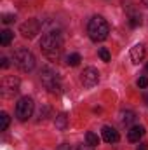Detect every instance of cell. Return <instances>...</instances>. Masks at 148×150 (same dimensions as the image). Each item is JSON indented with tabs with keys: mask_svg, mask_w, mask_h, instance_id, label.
Instances as JSON below:
<instances>
[{
	"mask_svg": "<svg viewBox=\"0 0 148 150\" xmlns=\"http://www.w3.org/2000/svg\"><path fill=\"white\" fill-rule=\"evenodd\" d=\"M40 49L49 59H58L63 51V38L58 32H47L42 35Z\"/></svg>",
	"mask_w": 148,
	"mask_h": 150,
	"instance_id": "6da1fadb",
	"label": "cell"
},
{
	"mask_svg": "<svg viewBox=\"0 0 148 150\" xmlns=\"http://www.w3.org/2000/svg\"><path fill=\"white\" fill-rule=\"evenodd\" d=\"M87 33H89L91 40H94V42H103L105 38L108 37V33H110V25L106 23L105 18L94 16V18L89 21V25H87Z\"/></svg>",
	"mask_w": 148,
	"mask_h": 150,
	"instance_id": "7a4b0ae2",
	"label": "cell"
},
{
	"mask_svg": "<svg viewBox=\"0 0 148 150\" xmlns=\"http://www.w3.org/2000/svg\"><path fill=\"white\" fill-rule=\"evenodd\" d=\"M12 59H14V65H16L19 70H23V72H32V70L35 68V56H33L28 49H25V47L14 51Z\"/></svg>",
	"mask_w": 148,
	"mask_h": 150,
	"instance_id": "3957f363",
	"label": "cell"
},
{
	"mask_svg": "<svg viewBox=\"0 0 148 150\" xmlns=\"http://www.w3.org/2000/svg\"><path fill=\"white\" fill-rule=\"evenodd\" d=\"M40 82L45 89H49L51 93H61V86H59V77L54 70L51 68H44L40 74Z\"/></svg>",
	"mask_w": 148,
	"mask_h": 150,
	"instance_id": "277c9868",
	"label": "cell"
},
{
	"mask_svg": "<svg viewBox=\"0 0 148 150\" xmlns=\"http://www.w3.org/2000/svg\"><path fill=\"white\" fill-rule=\"evenodd\" d=\"M33 110H35V103L32 98L25 96L21 98L18 103H16V117L19 120H28L32 115H33Z\"/></svg>",
	"mask_w": 148,
	"mask_h": 150,
	"instance_id": "5b68a950",
	"label": "cell"
},
{
	"mask_svg": "<svg viewBox=\"0 0 148 150\" xmlns=\"http://www.w3.org/2000/svg\"><path fill=\"white\" fill-rule=\"evenodd\" d=\"M19 91V79L16 77H5L2 80V86H0V93L4 98H12L14 94H18Z\"/></svg>",
	"mask_w": 148,
	"mask_h": 150,
	"instance_id": "8992f818",
	"label": "cell"
},
{
	"mask_svg": "<svg viewBox=\"0 0 148 150\" xmlns=\"http://www.w3.org/2000/svg\"><path fill=\"white\" fill-rule=\"evenodd\" d=\"M80 75H82V77H80V82H82V86L87 87V89L94 87V86L99 82V72H98L94 67H87V68H84V72H82Z\"/></svg>",
	"mask_w": 148,
	"mask_h": 150,
	"instance_id": "52a82bcc",
	"label": "cell"
},
{
	"mask_svg": "<svg viewBox=\"0 0 148 150\" xmlns=\"http://www.w3.org/2000/svg\"><path fill=\"white\" fill-rule=\"evenodd\" d=\"M40 28H42V23L38 21V19H28V21H25L23 25H21V35L25 38H33L37 33H40Z\"/></svg>",
	"mask_w": 148,
	"mask_h": 150,
	"instance_id": "ba28073f",
	"label": "cell"
},
{
	"mask_svg": "<svg viewBox=\"0 0 148 150\" xmlns=\"http://www.w3.org/2000/svg\"><path fill=\"white\" fill-rule=\"evenodd\" d=\"M145 59V47L141 44H136L134 47H131V61L134 65H140Z\"/></svg>",
	"mask_w": 148,
	"mask_h": 150,
	"instance_id": "9c48e42d",
	"label": "cell"
},
{
	"mask_svg": "<svg viewBox=\"0 0 148 150\" xmlns=\"http://www.w3.org/2000/svg\"><path fill=\"white\" fill-rule=\"evenodd\" d=\"M101 136H103V140L106 142V143H117L118 142V133L113 129V127H110V126H105L103 129H101Z\"/></svg>",
	"mask_w": 148,
	"mask_h": 150,
	"instance_id": "30bf717a",
	"label": "cell"
},
{
	"mask_svg": "<svg viewBox=\"0 0 148 150\" xmlns=\"http://www.w3.org/2000/svg\"><path fill=\"white\" fill-rule=\"evenodd\" d=\"M143 134H145V127L143 126H132L127 131V140L132 142V143H136V142H140L143 138Z\"/></svg>",
	"mask_w": 148,
	"mask_h": 150,
	"instance_id": "8fae6325",
	"label": "cell"
},
{
	"mask_svg": "<svg viewBox=\"0 0 148 150\" xmlns=\"http://www.w3.org/2000/svg\"><path fill=\"white\" fill-rule=\"evenodd\" d=\"M134 120H136V113L134 112H131V110L120 112V122H122L124 126H131Z\"/></svg>",
	"mask_w": 148,
	"mask_h": 150,
	"instance_id": "7c38bea8",
	"label": "cell"
},
{
	"mask_svg": "<svg viewBox=\"0 0 148 150\" xmlns=\"http://www.w3.org/2000/svg\"><path fill=\"white\" fill-rule=\"evenodd\" d=\"M54 124H56V129H59V131H65V129L68 127V115H66V113H59V115L56 117Z\"/></svg>",
	"mask_w": 148,
	"mask_h": 150,
	"instance_id": "4fadbf2b",
	"label": "cell"
},
{
	"mask_svg": "<svg viewBox=\"0 0 148 150\" xmlns=\"http://www.w3.org/2000/svg\"><path fill=\"white\" fill-rule=\"evenodd\" d=\"M12 37H14V33H12L11 30L0 32V44H2V45H9V44L12 42Z\"/></svg>",
	"mask_w": 148,
	"mask_h": 150,
	"instance_id": "5bb4252c",
	"label": "cell"
},
{
	"mask_svg": "<svg viewBox=\"0 0 148 150\" xmlns=\"http://www.w3.org/2000/svg\"><path fill=\"white\" fill-rule=\"evenodd\" d=\"M85 142H87V145H91V147H98V145H99V138H98V134H94L92 131L85 133Z\"/></svg>",
	"mask_w": 148,
	"mask_h": 150,
	"instance_id": "9a60e30c",
	"label": "cell"
},
{
	"mask_svg": "<svg viewBox=\"0 0 148 150\" xmlns=\"http://www.w3.org/2000/svg\"><path fill=\"white\" fill-rule=\"evenodd\" d=\"M80 61H82V58H80V54H78V52H73V54H70V56L66 58V63H68L70 67H78V65H80Z\"/></svg>",
	"mask_w": 148,
	"mask_h": 150,
	"instance_id": "2e32d148",
	"label": "cell"
},
{
	"mask_svg": "<svg viewBox=\"0 0 148 150\" xmlns=\"http://www.w3.org/2000/svg\"><path fill=\"white\" fill-rule=\"evenodd\" d=\"M9 122H11V117L5 112H2L0 113V131H5L9 127Z\"/></svg>",
	"mask_w": 148,
	"mask_h": 150,
	"instance_id": "e0dca14e",
	"label": "cell"
},
{
	"mask_svg": "<svg viewBox=\"0 0 148 150\" xmlns=\"http://www.w3.org/2000/svg\"><path fill=\"white\" fill-rule=\"evenodd\" d=\"M98 56H99L105 63H108V61L111 59V54H110V51H108L106 47H99V49H98Z\"/></svg>",
	"mask_w": 148,
	"mask_h": 150,
	"instance_id": "ac0fdd59",
	"label": "cell"
},
{
	"mask_svg": "<svg viewBox=\"0 0 148 150\" xmlns=\"http://www.w3.org/2000/svg\"><path fill=\"white\" fill-rule=\"evenodd\" d=\"M143 21H141V16L140 14H132L131 18H129V25L132 26V28H136V26H140Z\"/></svg>",
	"mask_w": 148,
	"mask_h": 150,
	"instance_id": "d6986e66",
	"label": "cell"
},
{
	"mask_svg": "<svg viewBox=\"0 0 148 150\" xmlns=\"http://www.w3.org/2000/svg\"><path fill=\"white\" fill-rule=\"evenodd\" d=\"M136 84H138V87H141V89H147V87H148V77H140Z\"/></svg>",
	"mask_w": 148,
	"mask_h": 150,
	"instance_id": "ffe728a7",
	"label": "cell"
},
{
	"mask_svg": "<svg viewBox=\"0 0 148 150\" xmlns=\"http://www.w3.org/2000/svg\"><path fill=\"white\" fill-rule=\"evenodd\" d=\"M14 19H16V18H14V16H12V14H5V16H4V19H2V21H4V23H5V25H9V23H12V21H14Z\"/></svg>",
	"mask_w": 148,
	"mask_h": 150,
	"instance_id": "44dd1931",
	"label": "cell"
},
{
	"mask_svg": "<svg viewBox=\"0 0 148 150\" xmlns=\"http://www.w3.org/2000/svg\"><path fill=\"white\" fill-rule=\"evenodd\" d=\"M56 150H72V145H68V143H61Z\"/></svg>",
	"mask_w": 148,
	"mask_h": 150,
	"instance_id": "7402d4cb",
	"label": "cell"
},
{
	"mask_svg": "<svg viewBox=\"0 0 148 150\" xmlns=\"http://www.w3.org/2000/svg\"><path fill=\"white\" fill-rule=\"evenodd\" d=\"M77 150H94V147H91V145H78Z\"/></svg>",
	"mask_w": 148,
	"mask_h": 150,
	"instance_id": "603a6c76",
	"label": "cell"
},
{
	"mask_svg": "<svg viewBox=\"0 0 148 150\" xmlns=\"http://www.w3.org/2000/svg\"><path fill=\"white\" fill-rule=\"evenodd\" d=\"M2 68H9V59L7 58H2Z\"/></svg>",
	"mask_w": 148,
	"mask_h": 150,
	"instance_id": "cb8c5ba5",
	"label": "cell"
},
{
	"mask_svg": "<svg viewBox=\"0 0 148 150\" xmlns=\"http://www.w3.org/2000/svg\"><path fill=\"white\" fill-rule=\"evenodd\" d=\"M136 150H148V143H140V147Z\"/></svg>",
	"mask_w": 148,
	"mask_h": 150,
	"instance_id": "d4e9b609",
	"label": "cell"
},
{
	"mask_svg": "<svg viewBox=\"0 0 148 150\" xmlns=\"http://www.w3.org/2000/svg\"><path fill=\"white\" fill-rule=\"evenodd\" d=\"M147 68H148V67H147Z\"/></svg>",
	"mask_w": 148,
	"mask_h": 150,
	"instance_id": "484cf974",
	"label": "cell"
}]
</instances>
